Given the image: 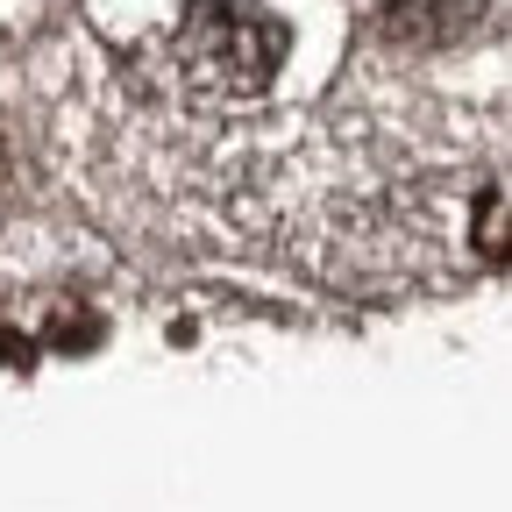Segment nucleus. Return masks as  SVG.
I'll list each match as a JSON object with an SVG mask.
<instances>
[{
	"instance_id": "obj_2",
	"label": "nucleus",
	"mask_w": 512,
	"mask_h": 512,
	"mask_svg": "<svg viewBox=\"0 0 512 512\" xmlns=\"http://www.w3.org/2000/svg\"><path fill=\"white\" fill-rule=\"evenodd\" d=\"M484 0H384V36L392 43H448L477 22Z\"/></svg>"
},
{
	"instance_id": "obj_1",
	"label": "nucleus",
	"mask_w": 512,
	"mask_h": 512,
	"mask_svg": "<svg viewBox=\"0 0 512 512\" xmlns=\"http://www.w3.org/2000/svg\"><path fill=\"white\" fill-rule=\"evenodd\" d=\"M278 64H285V29L256 15L249 0H192L185 22L171 29V79L207 107L256 100L278 79Z\"/></svg>"
}]
</instances>
